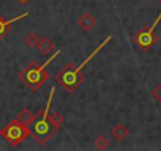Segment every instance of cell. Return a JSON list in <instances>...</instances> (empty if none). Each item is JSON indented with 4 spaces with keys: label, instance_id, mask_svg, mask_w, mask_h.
I'll use <instances>...</instances> for the list:
<instances>
[{
    "label": "cell",
    "instance_id": "1",
    "mask_svg": "<svg viewBox=\"0 0 161 151\" xmlns=\"http://www.w3.org/2000/svg\"><path fill=\"white\" fill-rule=\"evenodd\" d=\"M111 39H112V36L109 35V36H108V38H106V39H104V41H103V43H101V44H100L92 54H90V57H87L80 65L74 66V65H71V63H66V65H65V66L55 74V81H57V82H58L66 91H74L80 84L84 82V79H86V76L80 72V71H82V68H84V66H86V65H87V63H89V61H90V60H92V58H93V57H95V55H97V54L106 46V44H109Z\"/></svg>",
    "mask_w": 161,
    "mask_h": 151
},
{
    "label": "cell",
    "instance_id": "2",
    "mask_svg": "<svg viewBox=\"0 0 161 151\" xmlns=\"http://www.w3.org/2000/svg\"><path fill=\"white\" fill-rule=\"evenodd\" d=\"M54 93H55V90L52 88L51 93H49V99H47L44 109L38 110V112L33 115L32 123L29 124V128H30V135H33V138H35V142H36L38 145H46V143L52 138V135L57 132V129L54 128V124H52L51 120H49V109H51V104H52Z\"/></svg>",
    "mask_w": 161,
    "mask_h": 151
},
{
    "label": "cell",
    "instance_id": "3",
    "mask_svg": "<svg viewBox=\"0 0 161 151\" xmlns=\"http://www.w3.org/2000/svg\"><path fill=\"white\" fill-rule=\"evenodd\" d=\"M60 52H54L52 57H49L44 63H38L36 60L30 61L21 72H19V79L21 82L29 87L32 91H38L47 81H49V72L46 71V66L58 55Z\"/></svg>",
    "mask_w": 161,
    "mask_h": 151
},
{
    "label": "cell",
    "instance_id": "4",
    "mask_svg": "<svg viewBox=\"0 0 161 151\" xmlns=\"http://www.w3.org/2000/svg\"><path fill=\"white\" fill-rule=\"evenodd\" d=\"M29 135H30V128L22 124V123H19L16 118L11 120L7 126H3V138L11 146L21 145Z\"/></svg>",
    "mask_w": 161,
    "mask_h": 151
},
{
    "label": "cell",
    "instance_id": "5",
    "mask_svg": "<svg viewBox=\"0 0 161 151\" xmlns=\"http://www.w3.org/2000/svg\"><path fill=\"white\" fill-rule=\"evenodd\" d=\"M156 39H158V36H156L155 33L148 32V30H142V32H139V33L134 36V43H136L141 49H148V47H152V46L156 43Z\"/></svg>",
    "mask_w": 161,
    "mask_h": 151
},
{
    "label": "cell",
    "instance_id": "6",
    "mask_svg": "<svg viewBox=\"0 0 161 151\" xmlns=\"http://www.w3.org/2000/svg\"><path fill=\"white\" fill-rule=\"evenodd\" d=\"M95 24H97V19H95L93 14H90V13H82V14L79 16V19H77V25L82 29L84 32L92 30V29L95 27Z\"/></svg>",
    "mask_w": 161,
    "mask_h": 151
},
{
    "label": "cell",
    "instance_id": "7",
    "mask_svg": "<svg viewBox=\"0 0 161 151\" xmlns=\"http://www.w3.org/2000/svg\"><path fill=\"white\" fill-rule=\"evenodd\" d=\"M29 16V13H22V14H19V16H16L14 19H10V21H7L2 14H0V39H2L5 35H7V32L10 30V27L16 22V21H19V19H24V18H27Z\"/></svg>",
    "mask_w": 161,
    "mask_h": 151
},
{
    "label": "cell",
    "instance_id": "8",
    "mask_svg": "<svg viewBox=\"0 0 161 151\" xmlns=\"http://www.w3.org/2000/svg\"><path fill=\"white\" fill-rule=\"evenodd\" d=\"M128 134H130L128 128H126L125 124H122V123H117L115 126L111 128V135H112V138H115V140H119V142L125 140V138L128 137Z\"/></svg>",
    "mask_w": 161,
    "mask_h": 151
},
{
    "label": "cell",
    "instance_id": "9",
    "mask_svg": "<svg viewBox=\"0 0 161 151\" xmlns=\"http://www.w3.org/2000/svg\"><path fill=\"white\" fill-rule=\"evenodd\" d=\"M55 44L54 41L49 38V36H44V38H40V43H38V49L43 55H51V52L54 50Z\"/></svg>",
    "mask_w": 161,
    "mask_h": 151
},
{
    "label": "cell",
    "instance_id": "10",
    "mask_svg": "<svg viewBox=\"0 0 161 151\" xmlns=\"http://www.w3.org/2000/svg\"><path fill=\"white\" fill-rule=\"evenodd\" d=\"M16 120L19 121V123H22V124H25V126H29L30 123H32V120H33V113L30 112V109H22V110H19V113L16 115Z\"/></svg>",
    "mask_w": 161,
    "mask_h": 151
},
{
    "label": "cell",
    "instance_id": "11",
    "mask_svg": "<svg viewBox=\"0 0 161 151\" xmlns=\"http://www.w3.org/2000/svg\"><path fill=\"white\" fill-rule=\"evenodd\" d=\"M49 120H51V123L54 124V128L58 131L60 128H62V124L65 123V118H63V115L60 113V112H52V113H49Z\"/></svg>",
    "mask_w": 161,
    "mask_h": 151
},
{
    "label": "cell",
    "instance_id": "12",
    "mask_svg": "<svg viewBox=\"0 0 161 151\" xmlns=\"http://www.w3.org/2000/svg\"><path fill=\"white\" fill-rule=\"evenodd\" d=\"M109 143H111V140H109L108 135H104V134H100V135L95 138V146H97L98 149H108V148H109Z\"/></svg>",
    "mask_w": 161,
    "mask_h": 151
},
{
    "label": "cell",
    "instance_id": "13",
    "mask_svg": "<svg viewBox=\"0 0 161 151\" xmlns=\"http://www.w3.org/2000/svg\"><path fill=\"white\" fill-rule=\"evenodd\" d=\"M24 43H25V46H29V47H36V46H38V43H40V36H38L35 32H32V33L25 35Z\"/></svg>",
    "mask_w": 161,
    "mask_h": 151
},
{
    "label": "cell",
    "instance_id": "14",
    "mask_svg": "<svg viewBox=\"0 0 161 151\" xmlns=\"http://www.w3.org/2000/svg\"><path fill=\"white\" fill-rule=\"evenodd\" d=\"M152 96H153L155 101L161 102V84H158V85L153 87V90H152Z\"/></svg>",
    "mask_w": 161,
    "mask_h": 151
},
{
    "label": "cell",
    "instance_id": "15",
    "mask_svg": "<svg viewBox=\"0 0 161 151\" xmlns=\"http://www.w3.org/2000/svg\"><path fill=\"white\" fill-rule=\"evenodd\" d=\"M18 2H19L21 5H25V3H29V2H30V0H18Z\"/></svg>",
    "mask_w": 161,
    "mask_h": 151
},
{
    "label": "cell",
    "instance_id": "16",
    "mask_svg": "<svg viewBox=\"0 0 161 151\" xmlns=\"http://www.w3.org/2000/svg\"><path fill=\"white\" fill-rule=\"evenodd\" d=\"M2 137H3V128L0 126V138H2Z\"/></svg>",
    "mask_w": 161,
    "mask_h": 151
},
{
    "label": "cell",
    "instance_id": "17",
    "mask_svg": "<svg viewBox=\"0 0 161 151\" xmlns=\"http://www.w3.org/2000/svg\"><path fill=\"white\" fill-rule=\"evenodd\" d=\"M158 2H159V3H161V0H158Z\"/></svg>",
    "mask_w": 161,
    "mask_h": 151
}]
</instances>
